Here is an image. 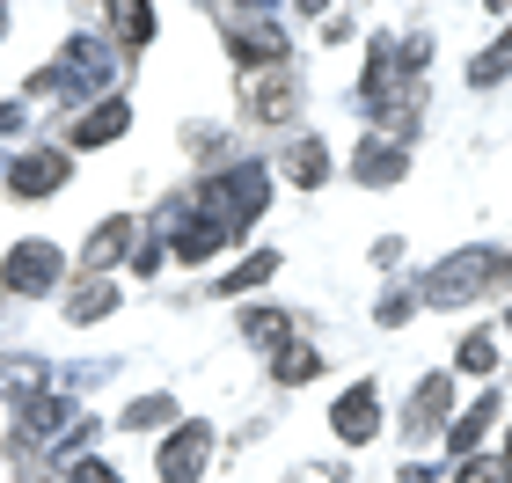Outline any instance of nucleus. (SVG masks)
Wrapping results in <instances>:
<instances>
[{
  "instance_id": "nucleus-12",
  "label": "nucleus",
  "mask_w": 512,
  "mask_h": 483,
  "mask_svg": "<svg viewBox=\"0 0 512 483\" xmlns=\"http://www.w3.org/2000/svg\"><path fill=\"white\" fill-rule=\"evenodd\" d=\"M118 22H125V37H132V44H147V37H154V15H147V8H118Z\"/></svg>"
},
{
  "instance_id": "nucleus-7",
  "label": "nucleus",
  "mask_w": 512,
  "mask_h": 483,
  "mask_svg": "<svg viewBox=\"0 0 512 483\" xmlns=\"http://www.w3.org/2000/svg\"><path fill=\"white\" fill-rule=\"evenodd\" d=\"M359 176L366 183H395V176H403V154H395V147H366L359 154Z\"/></svg>"
},
{
  "instance_id": "nucleus-10",
  "label": "nucleus",
  "mask_w": 512,
  "mask_h": 483,
  "mask_svg": "<svg viewBox=\"0 0 512 483\" xmlns=\"http://www.w3.org/2000/svg\"><path fill=\"white\" fill-rule=\"evenodd\" d=\"M308 374H315V352H308V344H293V352L278 359V381H308Z\"/></svg>"
},
{
  "instance_id": "nucleus-8",
  "label": "nucleus",
  "mask_w": 512,
  "mask_h": 483,
  "mask_svg": "<svg viewBox=\"0 0 512 483\" xmlns=\"http://www.w3.org/2000/svg\"><path fill=\"white\" fill-rule=\"evenodd\" d=\"M286 169H293V183H322V176H330V154H322V147H293Z\"/></svg>"
},
{
  "instance_id": "nucleus-15",
  "label": "nucleus",
  "mask_w": 512,
  "mask_h": 483,
  "mask_svg": "<svg viewBox=\"0 0 512 483\" xmlns=\"http://www.w3.org/2000/svg\"><path fill=\"white\" fill-rule=\"evenodd\" d=\"M74 483H118V469H103V462H81V469H74Z\"/></svg>"
},
{
  "instance_id": "nucleus-11",
  "label": "nucleus",
  "mask_w": 512,
  "mask_h": 483,
  "mask_svg": "<svg viewBox=\"0 0 512 483\" xmlns=\"http://www.w3.org/2000/svg\"><path fill=\"white\" fill-rule=\"evenodd\" d=\"M505 66H512V37H505V44H491V52H483V59H476V81H498V74H505Z\"/></svg>"
},
{
  "instance_id": "nucleus-6",
  "label": "nucleus",
  "mask_w": 512,
  "mask_h": 483,
  "mask_svg": "<svg viewBox=\"0 0 512 483\" xmlns=\"http://www.w3.org/2000/svg\"><path fill=\"white\" fill-rule=\"evenodd\" d=\"M125 242H132V220H103L96 235H88V264H110Z\"/></svg>"
},
{
  "instance_id": "nucleus-4",
  "label": "nucleus",
  "mask_w": 512,
  "mask_h": 483,
  "mask_svg": "<svg viewBox=\"0 0 512 483\" xmlns=\"http://www.w3.org/2000/svg\"><path fill=\"white\" fill-rule=\"evenodd\" d=\"M59 176H66V154H22L8 183H15V198H37V191H59Z\"/></svg>"
},
{
  "instance_id": "nucleus-5",
  "label": "nucleus",
  "mask_w": 512,
  "mask_h": 483,
  "mask_svg": "<svg viewBox=\"0 0 512 483\" xmlns=\"http://www.w3.org/2000/svg\"><path fill=\"white\" fill-rule=\"evenodd\" d=\"M118 132H125V103H103L74 125V147H103V140H118Z\"/></svg>"
},
{
  "instance_id": "nucleus-13",
  "label": "nucleus",
  "mask_w": 512,
  "mask_h": 483,
  "mask_svg": "<svg viewBox=\"0 0 512 483\" xmlns=\"http://www.w3.org/2000/svg\"><path fill=\"white\" fill-rule=\"evenodd\" d=\"M461 366H469V374H491V337H469V344H461Z\"/></svg>"
},
{
  "instance_id": "nucleus-2",
  "label": "nucleus",
  "mask_w": 512,
  "mask_h": 483,
  "mask_svg": "<svg viewBox=\"0 0 512 483\" xmlns=\"http://www.w3.org/2000/svg\"><path fill=\"white\" fill-rule=\"evenodd\" d=\"M205 454H213V432H205V425H183L176 440H169V454H161V476H169V483H191V476L205 469Z\"/></svg>"
},
{
  "instance_id": "nucleus-14",
  "label": "nucleus",
  "mask_w": 512,
  "mask_h": 483,
  "mask_svg": "<svg viewBox=\"0 0 512 483\" xmlns=\"http://www.w3.org/2000/svg\"><path fill=\"white\" fill-rule=\"evenodd\" d=\"M103 308H110V286H88V293H81V301H74V315H81V322H96Z\"/></svg>"
},
{
  "instance_id": "nucleus-16",
  "label": "nucleus",
  "mask_w": 512,
  "mask_h": 483,
  "mask_svg": "<svg viewBox=\"0 0 512 483\" xmlns=\"http://www.w3.org/2000/svg\"><path fill=\"white\" fill-rule=\"evenodd\" d=\"M505 462H512V447H505Z\"/></svg>"
},
{
  "instance_id": "nucleus-3",
  "label": "nucleus",
  "mask_w": 512,
  "mask_h": 483,
  "mask_svg": "<svg viewBox=\"0 0 512 483\" xmlns=\"http://www.w3.org/2000/svg\"><path fill=\"white\" fill-rule=\"evenodd\" d=\"M374 425H381V396H374V381H359L352 396L337 403V432L359 447V440H374Z\"/></svg>"
},
{
  "instance_id": "nucleus-1",
  "label": "nucleus",
  "mask_w": 512,
  "mask_h": 483,
  "mask_svg": "<svg viewBox=\"0 0 512 483\" xmlns=\"http://www.w3.org/2000/svg\"><path fill=\"white\" fill-rule=\"evenodd\" d=\"M52 279H59V249L52 242H22L15 257H8V286L15 293H44Z\"/></svg>"
},
{
  "instance_id": "nucleus-9",
  "label": "nucleus",
  "mask_w": 512,
  "mask_h": 483,
  "mask_svg": "<svg viewBox=\"0 0 512 483\" xmlns=\"http://www.w3.org/2000/svg\"><path fill=\"white\" fill-rule=\"evenodd\" d=\"M461 483H512V462H505V454H491V462H469V469H461Z\"/></svg>"
}]
</instances>
